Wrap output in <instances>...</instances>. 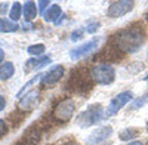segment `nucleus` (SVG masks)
<instances>
[{"label":"nucleus","instance_id":"obj_6","mask_svg":"<svg viewBox=\"0 0 148 145\" xmlns=\"http://www.w3.org/2000/svg\"><path fill=\"white\" fill-rule=\"evenodd\" d=\"M132 99H133V95H132V92H129V90H125V92L119 93L117 96H114V99H111L110 105L107 107L105 116H107V117L116 116V114L121 110V108L125 107L126 104H129Z\"/></svg>","mask_w":148,"mask_h":145},{"label":"nucleus","instance_id":"obj_5","mask_svg":"<svg viewBox=\"0 0 148 145\" xmlns=\"http://www.w3.org/2000/svg\"><path fill=\"white\" fill-rule=\"evenodd\" d=\"M74 110H76V107H74L73 99L67 98L64 101H61L59 104H56V107L53 108V117L59 123H67V122L71 120V117L74 114Z\"/></svg>","mask_w":148,"mask_h":145},{"label":"nucleus","instance_id":"obj_22","mask_svg":"<svg viewBox=\"0 0 148 145\" xmlns=\"http://www.w3.org/2000/svg\"><path fill=\"white\" fill-rule=\"evenodd\" d=\"M83 34H84V31L83 30H74L73 33H71V42H79V40H82L83 39Z\"/></svg>","mask_w":148,"mask_h":145},{"label":"nucleus","instance_id":"obj_18","mask_svg":"<svg viewBox=\"0 0 148 145\" xmlns=\"http://www.w3.org/2000/svg\"><path fill=\"white\" fill-rule=\"evenodd\" d=\"M21 15H22V5L19 2H15L9 10V18H10L12 22H15L21 18Z\"/></svg>","mask_w":148,"mask_h":145},{"label":"nucleus","instance_id":"obj_2","mask_svg":"<svg viewBox=\"0 0 148 145\" xmlns=\"http://www.w3.org/2000/svg\"><path fill=\"white\" fill-rule=\"evenodd\" d=\"M92 84L93 81L90 77V72H88L84 68L74 70L68 81L70 89H73L74 92H88L92 89Z\"/></svg>","mask_w":148,"mask_h":145},{"label":"nucleus","instance_id":"obj_19","mask_svg":"<svg viewBox=\"0 0 148 145\" xmlns=\"http://www.w3.org/2000/svg\"><path fill=\"white\" fill-rule=\"evenodd\" d=\"M139 135V130L136 127H129V129H125L120 133V139L121 141H129V139H133Z\"/></svg>","mask_w":148,"mask_h":145},{"label":"nucleus","instance_id":"obj_24","mask_svg":"<svg viewBox=\"0 0 148 145\" xmlns=\"http://www.w3.org/2000/svg\"><path fill=\"white\" fill-rule=\"evenodd\" d=\"M8 132V126H6V122L5 120H0V138H2L5 133Z\"/></svg>","mask_w":148,"mask_h":145},{"label":"nucleus","instance_id":"obj_32","mask_svg":"<svg viewBox=\"0 0 148 145\" xmlns=\"http://www.w3.org/2000/svg\"><path fill=\"white\" fill-rule=\"evenodd\" d=\"M147 55H148V53H147Z\"/></svg>","mask_w":148,"mask_h":145},{"label":"nucleus","instance_id":"obj_9","mask_svg":"<svg viewBox=\"0 0 148 145\" xmlns=\"http://www.w3.org/2000/svg\"><path fill=\"white\" fill-rule=\"evenodd\" d=\"M64 72H65V70H64L62 65L52 67L46 74H43V77L40 80L42 81V88H51V86H53V84H56L61 79H62Z\"/></svg>","mask_w":148,"mask_h":145},{"label":"nucleus","instance_id":"obj_7","mask_svg":"<svg viewBox=\"0 0 148 145\" xmlns=\"http://www.w3.org/2000/svg\"><path fill=\"white\" fill-rule=\"evenodd\" d=\"M99 42H101L99 37H95V39H92L89 42H84V43L79 44L77 47H74V49L70 51V58L73 59V61H77V59H82L84 56H88L89 53H92V52H95L98 49Z\"/></svg>","mask_w":148,"mask_h":145},{"label":"nucleus","instance_id":"obj_29","mask_svg":"<svg viewBox=\"0 0 148 145\" xmlns=\"http://www.w3.org/2000/svg\"><path fill=\"white\" fill-rule=\"evenodd\" d=\"M3 58H5V52H3V49L0 47V62L3 61Z\"/></svg>","mask_w":148,"mask_h":145},{"label":"nucleus","instance_id":"obj_15","mask_svg":"<svg viewBox=\"0 0 148 145\" xmlns=\"http://www.w3.org/2000/svg\"><path fill=\"white\" fill-rule=\"evenodd\" d=\"M22 14H24V21L30 22L37 16V5L34 2H25L22 8Z\"/></svg>","mask_w":148,"mask_h":145},{"label":"nucleus","instance_id":"obj_11","mask_svg":"<svg viewBox=\"0 0 148 145\" xmlns=\"http://www.w3.org/2000/svg\"><path fill=\"white\" fill-rule=\"evenodd\" d=\"M111 133H113V127H111V126H102L99 129H96L95 132H92V133L88 136L86 144H88V145H93V144H98V142H102L107 138H110Z\"/></svg>","mask_w":148,"mask_h":145},{"label":"nucleus","instance_id":"obj_23","mask_svg":"<svg viewBox=\"0 0 148 145\" xmlns=\"http://www.w3.org/2000/svg\"><path fill=\"white\" fill-rule=\"evenodd\" d=\"M98 27H99V22H93V24H89L88 27H86V31L88 33H95L98 30Z\"/></svg>","mask_w":148,"mask_h":145},{"label":"nucleus","instance_id":"obj_10","mask_svg":"<svg viewBox=\"0 0 148 145\" xmlns=\"http://www.w3.org/2000/svg\"><path fill=\"white\" fill-rule=\"evenodd\" d=\"M37 102H39V90L33 89V90L27 92V93L19 99L18 107H19V110H21V111L30 113V111H33L34 108H36Z\"/></svg>","mask_w":148,"mask_h":145},{"label":"nucleus","instance_id":"obj_26","mask_svg":"<svg viewBox=\"0 0 148 145\" xmlns=\"http://www.w3.org/2000/svg\"><path fill=\"white\" fill-rule=\"evenodd\" d=\"M37 5H39V9H40V10H45L46 6H47V5H51V3L46 2V0H40V2H37Z\"/></svg>","mask_w":148,"mask_h":145},{"label":"nucleus","instance_id":"obj_14","mask_svg":"<svg viewBox=\"0 0 148 145\" xmlns=\"http://www.w3.org/2000/svg\"><path fill=\"white\" fill-rule=\"evenodd\" d=\"M62 15V10H61V6L59 5H51L47 8V10L43 12V19L46 22H55L56 25L61 22L59 16Z\"/></svg>","mask_w":148,"mask_h":145},{"label":"nucleus","instance_id":"obj_30","mask_svg":"<svg viewBox=\"0 0 148 145\" xmlns=\"http://www.w3.org/2000/svg\"><path fill=\"white\" fill-rule=\"evenodd\" d=\"M62 145H79V144H76V142H65V144H62Z\"/></svg>","mask_w":148,"mask_h":145},{"label":"nucleus","instance_id":"obj_16","mask_svg":"<svg viewBox=\"0 0 148 145\" xmlns=\"http://www.w3.org/2000/svg\"><path fill=\"white\" fill-rule=\"evenodd\" d=\"M15 74V65L12 62H3L0 65V80H9Z\"/></svg>","mask_w":148,"mask_h":145},{"label":"nucleus","instance_id":"obj_25","mask_svg":"<svg viewBox=\"0 0 148 145\" xmlns=\"http://www.w3.org/2000/svg\"><path fill=\"white\" fill-rule=\"evenodd\" d=\"M9 8V3H0V15H5Z\"/></svg>","mask_w":148,"mask_h":145},{"label":"nucleus","instance_id":"obj_27","mask_svg":"<svg viewBox=\"0 0 148 145\" xmlns=\"http://www.w3.org/2000/svg\"><path fill=\"white\" fill-rule=\"evenodd\" d=\"M5 107H6V99L3 98L2 95H0V111H2V110H5Z\"/></svg>","mask_w":148,"mask_h":145},{"label":"nucleus","instance_id":"obj_20","mask_svg":"<svg viewBox=\"0 0 148 145\" xmlns=\"http://www.w3.org/2000/svg\"><path fill=\"white\" fill-rule=\"evenodd\" d=\"M45 51H46V47H45V44H42V43H39V44H31V46H28V49H27V52H28L30 55H33V56H42V55L45 53Z\"/></svg>","mask_w":148,"mask_h":145},{"label":"nucleus","instance_id":"obj_8","mask_svg":"<svg viewBox=\"0 0 148 145\" xmlns=\"http://www.w3.org/2000/svg\"><path fill=\"white\" fill-rule=\"evenodd\" d=\"M133 2L129 0H120V2H113L108 8L107 15L110 18H121L123 15H126L127 12H130L133 9Z\"/></svg>","mask_w":148,"mask_h":145},{"label":"nucleus","instance_id":"obj_1","mask_svg":"<svg viewBox=\"0 0 148 145\" xmlns=\"http://www.w3.org/2000/svg\"><path fill=\"white\" fill-rule=\"evenodd\" d=\"M111 40L117 51H121L125 53H135L141 49L144 43V34L139 28L129 27L116 33Z\"/></svg>","mask_w":148,"mask_h":145},{"label":"nucleus","instance_id":"obj_4","mask_svg":"<svg viewBox=\"0 0 148 145\" xmlns=\"http://www.w3.org/2000/svg\"><path fill=\"white\" fill-rule=\"evenodd\" d=\"M104 116V108L101 104H93L90 105L86 111H83L79 117H77V124L83 129L89 127L95 123H98L101 120V117Z\"/></svg>","mask_w":148,"mask_h":145},{"label":"nucleus","instance_id":"obj_21","mask_svg":"<svg viewBox=\"0 0 148 145\" xmlns=\"http://www.w3.org/2000/svg\"><path fill=\"white\" fill-rule=\"evenodd\" d=\"M148 102V93H145L144 96H141V98H138V99H133V102H132V110H138V108H141L142 105H145Z\"/></svg>","mask_w":148,"mask_h":145},{"label":"nucleus","instance_id":"obj_28","mask_svg":"<svg viewBox=\"0 0 148 145\" xmlns=\"http://www.w3.org/2000/svg\"><path fill=\"white\" fill-rule=\"evenodd\" d=\"M126 145H144V144L139 142V141H132V142H129V144H126Z\"/></svg>","mask_w":148,"mask_h":145},{"label":"nucleus","instance_id":"obj_13","mask_svg":"<svg viewBox=\"0 0 148 145\" xmlns=\"http://www.w3.org/2000/svg\"><path fill=\"white\" fill-rule=\"evenodd\" d=\"M47 64H51V58L49 56H34L24 64V70H25V72H30L34 70H39Z\"/></svg>","mask_w":148,"mask_h":145},{"label":"nucleus","instance_id":"obj_31","mask_svg":"<svg viewBox=\"0 0 148 145\" xmlns=\"http://www.w3.org/2000/svg\"><path fill=\"white\" fill-rule=\"evenodd\" d=\"M145 145H148V141H147V144H145Z\"/></svg>","mask_w":148,"mask_h":145},{"label":"nucleus","instance_id":"obj_3","mask_svg":"<svg viewBox=\"0 0 148 145\" xmlns=\"http://www.w3.org/2000/svg\"><path fill=\"white\" fill-rule=\"evenodd\" d=\"M90 77H92V81H95L96 84H111L116 79V70L113 65H110L107 62L104 64H99L92 68L90 71Z\"/></svg>","mask_w":148,"mask_h":145},{"label":"nucleus","instance_id":"obj_17","mask_svg":"<svg viewBox=\"0 0 148 145\" xmlns=\"http://www.w3.org/2000/svg\"><path fill=\"white\" fill-rule=\"evenodd\" d=\"M18 24L16 22H12L10 19H5V18H0V33H15L18 30Z\"/></svg>","mask_w":148,"mask_h":145},{"label":"nucleus","instance_id":"obj_12","mask_svg":"<svg viewBox=\"0 0 148 145\" xmlns=\"http://www.w3.org/2000/svg\"><path fill=\"white\" fill-rule=\"evenodd\" d=\"M40 136H42V132L39 130V127L33 126L25 132V135L21 138V141L16 145H37L40 141Z\"/></svg>","mask_w":148,"mask_h":145}]
</instances>
